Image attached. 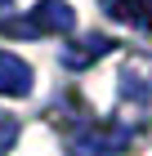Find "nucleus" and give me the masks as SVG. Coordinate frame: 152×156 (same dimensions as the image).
Here are the masks:
<instances>
[{
    "label": "nucleus",
    "mask_w": 152,
    "mask_h": 156,
    "mask_svg": "<svg viewBox=\"0 0 152 156\" xmlns=\"http://www.w3.org/2000/svg\"><path fill=\"white\" fill-rule=\"evenodd\" d=\"M72 27H76V13H72L67 0H40L27 18L0 23V31H9V36H63Z\"/></svg>",
    "instance_id": "obj_1"
},
{
    "label": "nucleus",
    "mask_w": 152,
    "mask_h": 156,
    "mask_svg": "<svg viewBox=\"0 0 152 156\" xmlns=\"http://www.w3.org/2000/svg\"><path fill=\"white\" fill-rule=\"evenodd\" d=\"M125 143H130L125 125H85L67 143V156H117Z\"/></svg>",
    "instance_id": "obj_2"
},
{
    "label": "nucleus",
    "mask_w": 152,
    "mask_h": 156,
    "mask_svg": "<svg viewBox=\"0 0 152 156\" xmlns=\"http://www.w3.org/2000/svg\"><path fill=\"white\" fill-rule=\"evenodd\" d=\"M0 94L5 98H27L32 94V67L18 54H9V49H0Z\"/></svg>",
    "instance_id": "obj_3"
},
{
    "label": "nucleus",
    "mask_w": 152,
    "mask_h": 156,
    "mask_svg": "<svg viewBox=\"0 0 152 156\" xmlns=\"http://www.w3.org/2000/svg\"><path fill=\"white\" fill-rule=\"evenodd\" d=\"M103 13L125 27H139V31L152 27V0H103Z\"/></svg>",
    "instance_id": "obj_4"
},
{
    "label": "nucleus",
    "mask_w": 152,
    "mask_h": 156,
    "mask_svg": "<svg viewBox=\"0 0 152 156\" xmlns=\"http://www.w3.org/2000/svg\"><path fill=\"white\" fill-rule=\"evenodd\" d=\"M103 54H112V40H107V36H85L81 45H67V49H63V62H67V67H90V62L103 58Z\"/></svg>",
    "instance_id": "obj_5"
},
{
    "label": "nucleus",
    "mask_w": 152,
    "mask_h": 156,
    "mask_svg": "<svg viewBox=\"0 0 152 156\" xmlns=\"http://www.w3.org/2000/svg\"><path fill=\"white\" fill-rule=\"evenodd\" d=\"M13 143H18V120H13V116H0V156L9 152Z\"/></svg>",
    "instance_id": "obj_6"
}]
</instances>
